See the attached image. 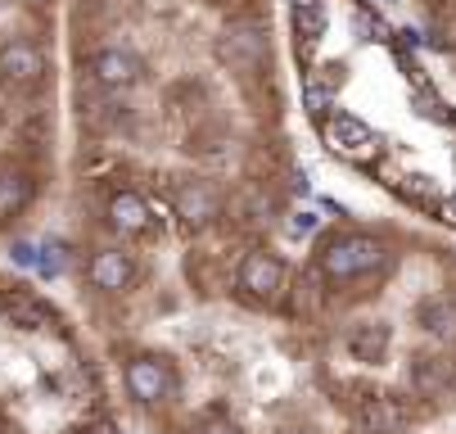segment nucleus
I'll list each match as a JSON object with an SVG mask.
<instances>
[{
  "label": "nucleus",
  "instance_id": "f257e3e1",
  "mask_svg": "<svg viewBox=\"0 0 456 434\" xmlns=\"http://www.w3.org/2000/svg\"><path fill=\"white\" fill-rule=\"evenodd\" d=\"M379 263H384V244L370 231H335L316 254L321 276L335 281V285H353V281L370 276Z\"/></svg>",
  "mask_w": 456,
  "mask_h": 434
},
{
  "label": "nucleus",
  "instance_id": "f03ea898",
  "mask_svg": "<svg viewBox=\"0 0 456 434\" xmlns=\"http://www.w3.org/2000/svg\"><path fill=\"white\" fill-rule=\"evenodd\" d=\"M235 285L253 303H276L285 294V263L267 250H253V254H244V263L235 272Z\"/></svg>",
  "mask_w": 456,
  "mask_h": 434
},
{
  "label": "nucleus",
  "instance_id": "7ed1b4c3",
  "mask_svg": "<svg viewBox=\"0 0 456 434\" xmlns=\"http://www.w3.org/2000/svg\"><path fill=\"white\" fill-rule=\"evenodd\" d=\"M321 132H325V145H330L335 154H344V159H353V163H366L375 154V145H379L375 132L353 113H325Z\"/></svg>",
  "mask_w": 456,
  "mask_h": 434
},
{
  "label": "nucleus",
  "instance_id": "20e7f679",
  "mask_svg": "<svg viewBox=\"0 0 456 434\" xmlns=\"http://www.w3.org/2000/svg\"><path fill=\"white\" fill-rule=\"evenodd\" d=\"M0 317H5L10 326L37 335V331H50L54 313H50V303L41 294H32L28 285H14V290H0Z\"/></svg>",
  "mask_w": 456,
  "mask_h": 434
},
{
  "label": "nucleus",
  "instance_id": "39448f33",
  "mask_svg": "<svg viewBox=\"0 0 456 434\" xmlns=\"http://www.w3.org/2000/svg\"><path fill=\"white\" fill-rule=\"evenodd\" d=\"M172 389H176V381H172L167 362H159V357L126 362V394H132L136 403H159V398H167Z\"/></svg>",
  "mask_w": 456,
  "mask_h": 434
},
{
  "label": "nucleus",
  "instance_id": "423d86ee",
  "mask_svg": "<svg viewBox=\"0 0 456 434\" xmlns=\"http://www.w3.org/2000/svg\"><path fill=\"white\" fill-rule=\"evenodd\" d=\"M45 73V59L32 41H10V45H0V82H10V86H32L41 82Z\"/></svg>",
  "mask_w": 456,
  "mask_h": 434
},
{
  "label": "nucleus",
  "instance_id": "0eeeda50",
  "mask_svg": "<svg viewBox=\"0 0 456 434\" xmlns=\"http://www.w3.org/2000/svg\"><path fill=\"white\" fill-rule=\"evenodd\" d=\"M222 54L231 59L235 69L253 73L257 64H263V54H267V41H263V32H257L253 23H231V32L222 41Z\"/></svg>",
  "mask_w": 456,
  "mask_h": 434
},
{
  "label": "nucleus",
  "instance_id": "6e6552de",
  "mask_svg": "<svg viewBox=\"0 0 456 434\" xmlns=\"http://www.w3.org/2000/svg\"><path fill=\"white\" fill-rule=\"evenodd\" d=\"M172 209H176V217L190 222V226H208V222L217 217V195L208 191L204 181H185V185H176Z\"/></svg>",
  "mask_w": 456,
  "mask_h": 434
},
{
  "label": "nucleus",
  "instance_id": "1a4fd4ad",
  "mask_svg": "<svg viewBox=\"0 0 456 434\" xmlns=\"http://www.w3.org/2000/svg\"><path fill=\"white\" fill-rule=\"evenodd\" d=\"M86 276H91V285H95V290H109V294H118V290H126V285H132L136 267H132V258H126L122 250H100V254L91 258Z\"/></svg>",
  "mask_w": 456,
  "mask_h": 434
},
{
  "label": "nucleus",
  "instance_id": "9d476101",
  "mask_svg": "<svg viewBox=\"0 0 456 434\" xmlns=\"http://www.w3.org/2000/svg\"><path fill=\"white\" fill-rule=\"evenodd\" d=\"M109 222H113L122 235H145V231L154 226V213H150V204H145L136 191H122V195L109 200Z\"/></svg>",
  "mask_w": 456,
  "mask_h": 434
},
{
  "label": "nucleus",
  "instance_id": "9b49d317",
  "mask_svg": "<svg viewBox=\"0 0 456 434\" xmlns=\"http://www.w3.org/2000/svg\"><path fill=\"white\" fill-rule=\"evenodd\" d=\"M91 69H95V78L104 86H132V82H141V59L132 50H100Z\"/></svg>",
  "mask_w": 456,
  "mask_h": 434
},
{
  "label": "nucleus",
  "instance_id": "f8f14e48",
  "mask_svg": "<svg viewBox=\"0 0 456 434\" xmlns=\"http://www.w3.org/2000/svg\"><path fill=\"white\" fill-rule=\"evenodd\" d=\"M32 204V181L23 172H0V217H19Z\"/></svg>",
  "mask_w": 456,
  "mask_h": 434
},
{
  "label": "nucleus",
  "instance_id": "ddd939ff",
  "mask_svg": "<svg viewBox=\"0 0 456 434\" xmlns=\"http://www.w3.org/2000/svg\"><path fill=\"white\" fill-rule=\"evenodd\" d=\"M294 28H298V37H303L307 45H316V41L325 37V5H303V10H294Z\"/></svg>",
  "mask_w": 456,
  "mask_h": 434
},
{
  "label": "nucleus",
  "instance_id": "4468645a",
  "mask_svg": "<svg viewBox=\"0 0 456 434\" xmlns=\"http://www.w3.org/2000/svg\"><path fill=\"white\" fill-rule=\"evenodd\" d=\"M303 104H307L312 118H325V109H330V91H325L321 82H307L303 86Z\"/></svg>",
  "mask_w": 456,
  "mask_h": 434
},
{
  "label": "nucleus",
  "instance_id": "2eb2a0df",
  "mask_svg": "<svg viewBox=\"0 0 456 434\" xmlns=\"http://www.w3.org/2000/svg\"><path fill=\"white\" fill-rule=\"evenodd\" d=\"M200 434H240V430H235L231 421H204V425H200Z\"/></svg>",
  "mask_w": 456,
  "mask_h": 434
},
{
  "label": "nucleus",
  "instance_id": "dca6fc26",
  "mask_svg": "<svg viewBox=\"0 0 456 434\" xmlns=\"http://www.w3.org/2000/svg\"><path fill=\"white\" fill-rule=\"evenodd\" d=\"M438 213H443V222H452V226H456V191H452V195L438 204Z\"/></svg>",
  "mask_w": 456,
  "mask_h": 434
},
{
  "label": "nucleus",
  "instance_id": "f3484780",
  "mask_svg": "<svg viewBox=\"0 0 456 434\" xmlns=\"http://www.w3.org/2000/svg\"><path fill=\"white\" fill-rule=\"evenodd\" d=\"M303 5H321V0H294V10H303Z\"/></svg>",
  "mask_w": 456,
  "mask_h": 434
},
{
  "label": "nucleus",
  "instance_id": "a211bd4d",
  "mask_svg": "<svg viewBox=\"0 0 456 434\" xmlns=\"http://www.w3.org/2000/svg\"><path fill=\"white\" fill-rule=\"evenodd\" d=\"M285 434H307V430H285Z\"/></svg>",
  "mask_w": 456,
  "mask_h": 434
}]
</instances>
